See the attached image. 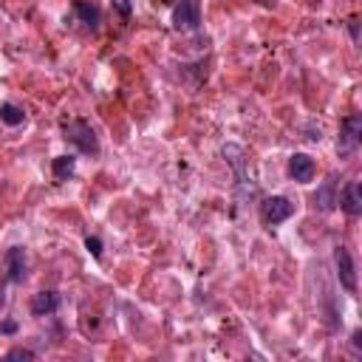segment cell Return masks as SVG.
<instances>
[{
  "label": "cell",
  "instance_id": "obj_17",
  "mask_svg": "<svg viewBox=\"0 0 362 362\" xmlns=\"http://www.w3.org/2000/svg\"><path fill=\"white\" fill-rule=\"evenodd\" d=\"M110 6H113V8H116L122 17H124V20L130 17V0H110Z\"/></svg>",
  "mask_w": 362,
  "mask_h": 362
},
{
  "label": "cell",
  "instance_id": "obj_10",
  "mask_svg": "<svg viewBox=\"0 0 362 362\" xmlns=\"http://www.w3.org/2000/svg\"><path fill=\"white\" fill-rule=\"evenodd\" d=\"M6 269H8V280L11 283H23L25 280V249L23 246H11L6 252Z\"/></svg>",
  "mask_w": 362,
  "mask_h": 362
},
{
  "label": "cell",
  "instance_id": "obj_13",
  "mask_svg": "<svg viewBox=\"0 0 362 362\" xmlns=\"http://www.w3.org/2000/svg\"><path fill=\"white\" fill-rule=\"evenodd\" d=\"M51 173L57 181H68L74 173H76V158L74 156H57L51 161Z\"/></svg>",
  "mask_w": 362,
  "mask_h": 362
},
{
  "label": "cell",
  "instance_id": "obj_4",
  "mask_svg": "<svg viewBox=\"0 0 362 362\" xmlns=\"http://www.w3.org/2000/svg\"><path fill=\"white\" fill-rule=\"evenodd\" d=\"M291 212H294V204H291L288 198H283V195H272V198H263V201H260V218H263V223H269V226L288 221Z\"/></svg>",
  "mask_w": 362,
  "mask_h": 362
},
{
  "label": "cell",
  "instance_id": "obj_12",
  "mask_svg": "<svg viewBox=\"0 0 362 362\" xmlns=\"http://www.w3.org/2000/svg\"><path fill=\"white\" fill-rule=\"evenodd\" d=\"M348 215H359L362 212V187H359V181H348V187L342 189V195H339V201H337Z\"/></svg>",
  "mask_w": 362,
  "mask_h": 362
},
{
  "label": "cell",
  "instance_id": "obj_11",
  "mask_svg": "<svg viewBox=\"0 0 362 362\" xmlns=\"http://www.w3.org/2000/svg\"><path fill=\"white\" fill-rule=\"evenodd\" d=\"M57 308H59L57 291H37L31 297V314L34 317H51V314H57Z\"/></svg>",
  "mask_w": 362,
  "mask_h": 362
},
{
  "label": "cell",
  "instance_id": "obj_5",
  "mask_svg": "<svg viewBox=\"0 0 362 362\" xmlns=\"http://www.w3.org/2000/svg\"><path fill=\"white\" fill-rule=\"evenodd\" d=\"M201 25V6L198 0H181L173 8V28L175 31H195Z\"/></svg>",
  "mask_w": 362,
  "mask_h": 362
},
{
  "label": "cell",
  "instance_id": "obj_7",
  "mask_svg": "<svg viewBox=\"0 0 362 362\" xmlns=\"http://www.w3.org/2000/svg\"><path fill=\"white\" fill-rule=\"evenodd\" d=\"M314 209L317 212H334L337 209V201H339V192H337V175H328L320 187H317V192H314Z\"/></svg>",
  "mask_w": 362,
  "mask_h": 362
},
{
  "label": "cell",
  "instance_id": "obj_16",
  "mask_svg": "<svg viewBox=\"0 0 362 362\" xmlns=\"http://www.w3.org/2000/svg\"><path fill=\"white\" fill-rule=\"evenodd\" d=\"M6 359H34V351H28V348H11L6 354Z\"/></svg>",
  "mask_w": 362,
  "mask_h": 362
},
{
  "label": "cell",
  "instance_id": "obj_20",
  "mask_svg": "<svg viewBox=\"0 0 362 362\" xmlns=\"http://www.w3.org/2000/svg\"><path fill=\"white\" fill-rule=\"evenodd\" d=\"M351 345H354V351H356V354H362V331H354Z\"/></svg>",
  "mask_w": 362,
  "mask_h": 362
},
{
  "label": "cell",
  "instance_id": "obj_14",
  "mask_svg": "<svg viewBox=\"0 0 362 362\" xmlns=\"http://www.w3.org/2000/svg\"><path fill=\"white\" fill-rule=\"evenodd\" d=\"M0 122H3V124H8V127H17V124H23V122H25V113H23V107H17V105L6 102V105H0Z\"/></svg>",
  "mask_w": 362,
  "mask_h": 362
},
{
  "label": "cell",
  "instance_id": "obj_6",
  "mask_svg": "<svg viewBox=\"0 0 362 362\" xmlns=\"http://www.w3.org/2000/svg\"><path fill=\"white\" fill-rule=\"evenodd\" d=\"M334 269H337L342 288L356 291V266H354V257L345 246H334Z\"/></svg>",
  "mask_w": 362,
  "mask_h": 362
},
{
  "label": "cell",
  "instance_id": "obj_18",
  "mask_svg": "<svg viewBox=\"0 0 362 362\" xmlns=\"http://www.w3.org/2000/svg\"><path fill=\"white\" fill-rule=\"evenodd\" d=\"M0 334H17V322L14 320H0Z\"/></svg>",
  "mask_w": 362,
  "mask_h": 362
},
{
  "label": "cell",
  "instance_id": "obj_2",
  "mask_svg": "<svg viewBox=\"0 0 362 362\" xmlns=\"http://www.w3.org/2000/svg\"><path fill=\"white\" fill-rule=\"evenodd\" d=\"M62 139L71 141L79 153L85 156H99V139H96V130L85 122V119H71L62 124Z\"/></svg>",
  "mask_w": 362,
  "mask_h": 362
},
{
  "label": "cell",
  "instance_id": "obj_19",
  "mask_svg": "<svg viewBox=\"0 0 362 362\" xmlns=\"http://www.w3.org/2000/svg\"><path fill=\"white\" fill-rule=\"evenodd\" d=\"M348 31H351V40L354 42H359V20L354 17V20H348Z\"/></svg>",
  "mask_w": 362,
  "mask_h": 362
},
{
  "label": "cell",
  "instance_id": "obj_15",
  "mask_svg": "<svg viewBox=\"0 0 362 362\" xmlns=\"http://www.w3.org/2000/svg\"><path fill=\"white\" fill-rule=\"evenodd\" d=\"M85 249H88V252H90L96 260L102 257V240H99L96 235H88V238H85Z\"/></svg>",
  "mask_w": 362,
  "mask_h": 362
},
{
  "label": "cell",
  "instance_id": "obj_9",
  "mask_svg": "<svg viewBox=\"0 0 362 362\" xmlns=\"http://www.w3.org/2000/svg\"><path fill=\"white\" fill-rule=\"evenodd\" d=\"M74 14L79 17V23L82 25H88L90 31H99V25H102V11H99V6H93L90 0H74Z\"/></svg>",
  "mask_w": 362,
  "mask_h": 362
},
{
  "label": "cell",
  "instance_id": "obj_1",
  "mask_svg": "<svg viewBox=\"0 0 362 362\" xmlns=\"http://www.w3.org/2000/svg\"><path fill=\"white\" fill-rule=\"evenodd\" d=\"M221 156H223L226 164L235 170V198H238V204L243 206L246 201H252V198L257 195V187H255L252 175H246V153H243V147H238V144H223Z\"/></svg>",
  "mask_w": 362,
  "mask_h": 362
},
{
  "label": "cell",
  "instance_id": "obj_8",
  "mask_svg": "<svg viewBox=\"0 0 362 362\" xmlns=\"http://www.w3.org/2000/svg\"><path fill=\"white\" fill-rule=\"evenodd\" d=\"M314 173H317V164H314L311 156H305V153H294V156L288 158V175H291L294 181L305 184V181L314 178Z\"/></svg>",
  "mask_w": 362,
  "mask_h": 362
},
{
  "label": "cell",
  "instance_id": "obj_3",
  "mask_svg": "<svg viewBox=\"0 0 362 362\" xmlns=\"http://www.w3.org/2000/svg\"><path fill=\"white\" fill-rule=\"evenodd\" d=\"M359 139H362V116L359 113H351L339 124V136H337V153H339V158H351L359 150Z\"/></svg>",
  "mask_w": 362,
  "mask_h": 362
},
{
  "label": "cell",
  "instance_id": "obj_21",
  "mask_svg": "<svg viewBox=\"0 0 362 362\" xmlns=\"http://www.w3.org/2000/svg\"><path fill=\"white\" fill-rule=\"evenodd\" d=\"M257 3H263V6H269V3H272V0H257Z\"/></svg>",
  "mask_w": 362,
  "mask_h": 362
}]
</instances>
